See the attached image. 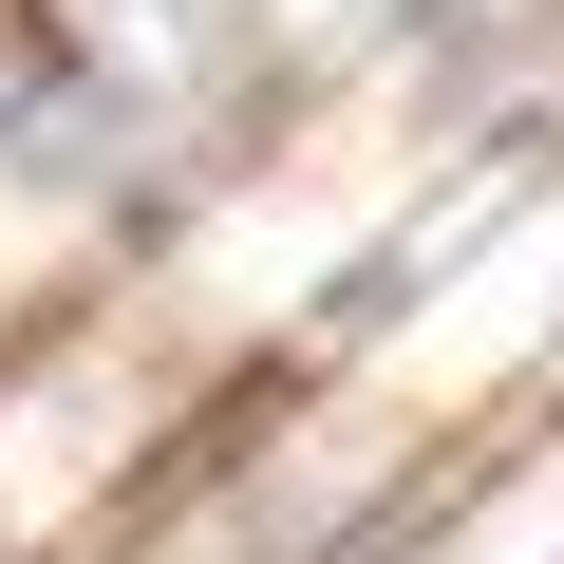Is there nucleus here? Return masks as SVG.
Segmentation results:
<instances>
[]
</instances>
